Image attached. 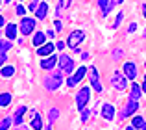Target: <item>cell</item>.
I'll return each mask as SVG.
<instances>
[{"label": "cell", "mask_w": 146, "mask_h": 130, "mask_svg": "<svg viewBox=\"0 0 146 130\" xmlns=\"http://www.w3.org/2000/svg\"><path fill=\"white\" fill-rule=\"evenodd\" d=\"M63 84V71H56L52 74H48L46 78L43 80V86L46 91H56L59 89V86Z\"/></svg>", "instance_id": "cell-1"}, {"label": "cell", "mask_w": 146, "mask_h": 130, "mask_svg": "<svg viewBox=\"0 0 146 130\" xmlns=\"http://www.w3.org/2000/svg\"><path fill=\"white\" fill-rule=\"evenodd\" d=\"M85 39V34L82 32V30H74V32H70L68 34V37H67V45L72 48L74 52H80V43Z\"/></svg>", "instance_id": "cell-2"}, {"label": "cell", "mask_w": 146, "mask_h": 130, "mask_svg": "<svg viewBox=\"0 0 146 130\" xmlns=\"http://www.w3.org/2000/svg\"><path fill=\"white\" fill-rule=\"evenodd\" d=\"M89 99H91V87L89 86L82 87V89L78 91V95H76V108L83 110L87 106V102H89Z\"/></svg>", "instance_id": "cell-3"}, {"label": "cell", "mask_w": 146, "mask_h": 130, "mask_svg": "<svg viewBox=\"0 0 146 130\" xmlns=\"http://www.w3.org/2000/svg\"><path fill=\"white\" fill-rule=\"evenodd\" d=\"M111 86H113L115 89H118V91L126 89V87H128V76L120 74V72H115L113 78H111Z\"/></svg>", "instance_id": "cell-4"}, {"label": "cell", "mask_w": 146, "mask_h": 130, "mask_svg": "<svg viewBox=\"0 0 146 130\" xmlns=\"http://www.w3.org/2000/svg\"><path fill=\"white\" fill-rule=\"evenodd\" d=\"M85 72H87V69H85V67H80V69H76V71H74V74H70V76H68V80H67V86H68V87H74V86H78V84L82 82V78L85 76Z\"/></svg>", "instance_id": "cell-5"}, {"label": "cell", "mask_w": 146, "mask_h": 130, "mask_svg": "<svg viewBox=\"0 0 146 130\" xmlns=\"http://www.w3.org/2000/svg\"><path fill=\"white\" fill-rule=\"evenodd\" d=\"M59 69L63 72H72L74 71V60L67 54H61L59 56Z\"/></svg>", "instance_id": "cell-6"}, {"label": "cell", "mask_w": 146, "mask_h": 130, "mask_svg": "<svg viewBox=\"0 0 146 130\" xmlns=\"http://www.w3.org/2000/svg\"><path fill=\"white\" fill-rule=\"evenodd\" d=\"M35 19H28V17H24L21 21V34L22 36H30V34L33 32V28H35Z\"/></svg>", "instance_id": "cell-7"}, {"label": "cell", "mask_w": 146, "mask_h": 130, "mask_svg": "<svg viewBox=\"0 0 146 130\" xmlns=\"http://www.w3.org/2000/svg\"><path fill=\"white\" fill-rule=\"evenodd\" d=\"M89 80H91V86H93V89L96 91V93H102V84H100V80H98V71H96V67H91V69H89Z\"/></svg>", "instance_id": "cell-8"}, {"label": "cell", "mask_w": 146, "mask_h": 130, "mask_svg": "<svg viewBox=\"0 0 146 130\" xmlns=\"http://www.w3.org/2000/svg\"><path fill=\"white\" fill-rule=\"evenodd\" d=\"M137 108H139V104H137V101H133V99H129V102L124 106V110H122L120 113V119H126V117H129L131 113L137 112Z\"/></svg>", "instance_id": "cell-9"}, {"label": "cell", "mask_w": 146, "mask_h": 130, "mask_svg": "<svg viewBox=\"0 0 146 130\" xmlns=\"http://www.w3.org/2000/svg\"><path fill=\"white\" fill-rule=\"evenodd\" d=\"M56 65H57V56H54V54H50L44 60H41V69H44V71H52Z\"/></svg>", "instance_id": "cell-10"}, {"label": "cell", "mask_w": 146, "mask_h": 130, "mask_svg": "<svg viewBox=\"0 0 146 130\" xmlns=\"http://www.w3.org/2000/svg\"><path fill=\"white\" fill-rule=\"evenodd\" d=\"M124 74L128 76V80H135L137 78V65L133 62H126L124 63Z\"/></svg>", "instance_id": "cell-11"}, {"label": "cell", "mask_w": 146, "mask_h": 130, "mask_svg": "<svg viewBox=\"0 0 146 130\" xmlns=\"http://www.w3.org/2000/svg\"><path fill=\"white\" fill-rule=\"evenodd\" d=\"M141 95H143V87L139 86L137 82H133L131 80V89H129V99H133V101H139Z\"/></svg>", "instance_id": "cell-12"}, {"label": "cell", "mask_w": 146, "mask_h": 130, "mask_svg": "<svg viewBox=\"0 0 146 130\" xmlns=\"http://www.w3.org/2000/svg\"><path fill=\"white\" fill-rule=\"evenodd\" d=\"M54 45L52 43H44V45H41V47H37V54L41 56V58H44V56H50L54 52Z\"/></svg>", "instance_id": "cell-13"}, {"label": "cell", "mask_w": 146, "mask_h": 130, "mask_svg": "<svg viewBox=\"0 0 146 130\" xmlns=\"http://www.w3.org/2000/svg\"><path fill=\"white\" fill-rule=\"evenodd\" d=\"M102 117L107 121H113L115 119V108L111 104H104L102 106Z\"/></svg>", "instance_id": "cell-14"}, {"label": "cell", "mask_w": 146, "mask_h": 130, "mask_svg": "<svg viewBox=\"0 0 146 130\" xmlns=\"http://www.w3.org/2000/svg\"><path fill=\"white\" fill-rule=\"evenodd\" d=\"M6 37L9 41H13L15 37H17V24H15V22H9V24L6 26Z\"/></svg>", "instance_id": "cell-15"}, {"label": "cell", "mask_w": 146, "mask_h": 130, "mask_svg": "<svg viewBox=\"0 0 146 130\" xmlns=\"http://www.w3.org/2000/svg\"><path fill=\"white\" fill-rule=\"evenodd\" d=\"M46 13H48V6H46V2L39 4V6H37V9H35V17L39 19V21H43V19L46 17Z\"/></svg>", "instance_id": "cell-16"}, {"label": "cell", "mask_w": 146, "mask_h": 130, "mask_svg": "<svg viewBox=\"0 0 146 130\" xmlns=\"http://www.w3.org/2000/svg\"><path fill=\"white\" fill-rule=\"evenodd\" d=\"M24 113H26V106H19V110L15 112V117H13V125H22Z\"/></svg>", "instance_id": "cell-17"}, {"label": "cell", "mask_w": 146, "mask_h": 130, "mask_svg": "<svg viewBox=\"0 0 146 130\" xmlns=\"http://www.w3.org/2000/svg\"><path fill=\"white\" fill-rule=\"evenodd\" d=\"M30 127L35 128V130H41V128H43V119H41V115L37 112H33V119H32V123H30Z\"/></svg>", "instance_id": "cell-18"}, {"label": "cell", "mask_w": 146, "mask_h": 130, "mask_svg": "<svg viewBox=\"0 0 146 130\" xmlns=\"http://www.w3.org/2000/svg\"><path fill=\"white\" fill-rule=\"evenodd\" d=\"M0 74H2L4 78H9V76L15 74V67L13 65H2V67H0Z\"/></svg>", "instance_id": "cell-19"}, {"label": "cell", "mask_w": 146, "mask_h": 130, "mask_svg": "<svg viewBox=\"0 0 146 130\" xmlns=\"http://www.w3.org/2000/svg\"><path fill=\"white\" fill-rule=\"evenodd\" d=\"M33 45H35V47H41V45H44V41H46V34L44 32H37L35 36H33Z\"/></svg>", "instance_id": "cell-20"}, {"label": "cell", "mask_w": 146, "mask_h": 130, "mask_svg": "<svg viewBox=\"0 0 146 130\" xmlns=\"http://www.w3.org/2000/svg\"><path fill=\"white\" fill-rule=\"evenodd\" d=\"M143 125H144V121H143V117H133V121H131V125L129 127H126L128 130H133V128H143Z\"/></svg>", "instance_id": "cell-21"}, {"label": "cell", "mask_w": 146, "mask_h": 130, "mask_svg": "<svg viewBox=\"0 0 146 130\" xmlns=\"http://www.w3.org/2000/svg\"><path fill=\"white\" fill-rule=\"evenodd\" d=\"M57 117H59V110H56V108H52L50 110V113H48V119H50V125L46 128H52V125H54V121L57 119Z\"/></svg>", "instance_id": "cell-22"}, {"label": "cell", "mask_w": 146, "mask_h": 130, "mask_svg": "<svg viewBox=\"0 0 146 130\" xmlns=\"http://www.w3.org/2000/svg\"><path fill=\"white\" fill-rule=\"evenodd\" d=\"M9 102H11V95L9 93H0V106H2V108L7 106Z\"/></svg>", "instance_id": "cell-23"}, {"label": "cell", "mask_w": 146, "mask_h": 130, "mask_svg": "<svg viewBox=\"0 0 146 130\" xmlns=\"http://www.w3.org/2000/svg\"><path fill=\"white\" fill-rule=\"evenodd\" d=\"M9 48H11V41L9 39H7V41H2V39H0V54H6Z\"/></svg>", "instance_id": "cell-24"}, {"label": "cell", "mask_w": 146, "mask_h": 130, "mask_svg": "<svg viewBox=\"0 0 146 130\" xmlns=\"http://www.w3.org/2000/svg\"><path fill=\"white\" fill-rule=\"evenodd\" d=\"M113 7H115V0H109V4H107V6H106V7L102 9V17H106V15L109 13V11L113 9Z\"/></svg>", "instance_id": "cell-25"}, {"label": "cell", "mask_w": 146, "mask_h": 130, "mask_svg": "<svg viewBox=\"0 0 146 130\" xmlns=\"http://www.w3.org/2000/svg\"><path fill=\"white\" fill-rule=\"evenodd\" d=\"M13 123V119H9V117H7V119H4L2 123H0V130H6V128H9V125Z\"/></svg>", "instance_id": "cell-26"}, {"label": "cell", "mask_w": 146, "mask_h": 130, "mask_svg": "<svg viewBox=\"0 0 146 130\" xmlns=\"http://www.w3.org/2000/svg\"><path fill=\"white\" fill-rule=\"evenodd\" d=\"M80 112H82V123H87V119H89V110L87 108H83V110H80Z\"/></svg>", "instance_id": "cell-27"}, {"label": "cell", "mask_w": 146, "mask_h": 130, "mask_svg": "<svg viewBox=\"0 0 146 130\" xmlns=\"http://www.w3.org/2000/svg\"><path fill=\"white\" fill-rule=\"evenodd\" d=\"M122 19H124V13H118V15H117V19H115V24H113V28H118V26H120Z\"/></svg>", "instance_id": "cell-28"}, {"label": "cell", "mask_w": 146, "mask_h": 130, "mask_svg": "<svg viewBox=\"0 0 146 130\" xmlns=\"http://www.w3.org/2000/svg\"><path fill=\"white\" fill-rule=\"evenodd\" d=\"M54 28H56V32H61V28H63V26H61V21H59V19H56V21H54Z\"/></svg>", "instance_id": "cell-29"}, {"label": "cell", "mask_w": 146, "mask_h": 130, "mask_svg": "<svg viewBox=\"0 0 146 130\" xmlns=\"http://www.w3.org/2000/svg\"><path fill=\"white\" fill-rule=\"evenodd\" d=\"M17 13H19V15H21V17H22V15H24V13H26V7H24V6H22V4H19V6H17Z\"/></svg>", "instance_id": "cell-30"}, {"label": "cell", "mask_w": 146, "mask_h": 130, "mask_svg": "<svg viewBox=\"0 0 146 130\" xmlns=\"http://www.w3.org/2000/svg\"><path fill=\"white\" fill-rule=\"evenodd\" d=\"M113 58H115V60L122 58V50H120V48H117V50H113Z\"/></svg>", "instance_id": "cell-31"}, {"label": "cell", "mask_w": 146, "mask_h": 130, "mask_svg": "<svg viewBox=\"0 0 146 130\" xmlns=\"http://www.w3.org/2000/svg\"><path fill=\"white\" fill-rule=\"evenodd\" d=\"M37 6H39V2H37V0H33V2L30 4V7H28V9H30V11H35V9H37Z\"/></svg>", "instance_id": "cell-32"}, {"label": "cell", "mask_w": 146, "mask_h": 130, "mask_svg": "<svg viewBox=\"0 0 146 130\" xmlns=\"http://www.w3.org/2000/svg\"><path fill=\"white\" fill-rule=\"evenodd\" d=\"M107 4H109V0H98V7H100V9H104Z\"/></svg>", "instance_id": "cell-33"}, {"label": "cell", "mask_w": 146, "mask_h": 130, "mask_svg": "<svg viewBox=\"0 0 146 130\" xmlns=\"http://www.w3.org/2000/svg\"><path fill=\"white\" fill-rule=\"evenodd\" d=\"M135 30H137V24H135V22H131V24L128 26V32H129V34H133Z\"/></svg>", "instance_id": "cell-34"}, {"label": "cell", "mask_w": 146, "mask_h": 130, "mask_svg": "<svg viewBox=\"0 0 146 130\" xmlns=\"http://www.w3.org/2000/svg\"><path fill=\"white\" fill-rule=\"evenodd\" d=\"M6 60H7V56H6V54H0V67L6 63Z\"/></svg>", "instance_id": "cell-35"}, {"label": "cell", "mask_w": 146, "mask_h": 130, "mask_svg": "<svg viewBox=\"0 0 146 130\" xmlns=\"http://www.w3.org/2000/svg\"><path fill=\"white\" fill-rule=\"evenodd\" d=\"M65 45H67V43H63V41H57V50H63Z\"/></svg>", "instance_id": "cell-36"}, {"label": "cell", "mask_w": 146, "mask_h": 130, "mask_svg": "<svg viewBox=\"0 0 146 130\" xmlns=\"http://www.w3.org/2000/svg\"><path fill=\"white\" fill-rule=\"evenodd\" d=\"M141 87H143V91L146 93V72H144V80H143V86H141Z\"/></svg>", "instance_id": "cell-37"}, {"label": "cell", "mask_w": 146, "mask_h": 130, "mask_svg": "<svg viewBox=\"0 0 146 130\" xmlns=\"http://www.w3.org/2000/svg\"><path fill=\"white\" fill-rule=\"evenodd\" d=\"M4 22H6V19H4L2 15H0V26H4Z\"/></svg>", "instance_id": "cell-38"}, {"label": "cell", "mask_w": 146, "mask_h": 130, "mask_svg": "<svg viewBox=\"0 0 146 130\" xmlns=\"http://www.w3.org/2000/svg\"><path fill=\"white\" fill-rule=\"evenodd\" d=\"M143 15H144V19H146V6H143Z\"/></svg>", "instance_id": "cell-39"}, {"label": "cell", "mask_w": 146, "mask_h": 130, "mask_svg": "<svg viewBox=\"0 0 146 130\" xmlns=\"http://www.w3.org/2000/svg\"><path fill=\"white\" fill-rule=\"evenodd\" d=\"M143 128H144V130H146V123H144V125H143Z\"/></svg>", "instance_id": "cell-40"}, {"label": "cell", "mask_w": 146, "mask_h": 130, "mask_svg": "<svg viewBox=\"0 0 146 130\" xmlns=\"http://www.w3.org/2000/svg\"><path fill=\"white\" fill-rule=\"evenodd\" d=\"M4 2H11V0H4Z\"/></svg>", "instance_id": "cell-41"}, {"label": "cell", "mask_w": 146, "mask_h": 130, "mask_svg": "<svg viewBox=\"0 0 146 130\" xmlns=\"http://www.w3.org/2000/svg\"><path fill=\"white\" fill-rule=\"evenodd\" d=\"M144 37H146V30H144Z\"/></svg>", "instance_id": "cell-42"}, {"label": "cell", "mask_w": 146, "mask_h": 130, "mask_svg": "<svg viewBox=\"0 0 146 130\" xmlns=\"http://www.w3.org/2000/svg\"><path fill=\"white\" fill-rule=\"evenodd\" d=\"M0 6H2V0H0Z\"/></svg>", "instance_id": "cell-43"}, {"label": "cell", "mask_w": 146, "mask_h": 130, "mask_svg": "<svg viewBox=\"0 0 146 130\" xmlns=\"http://www.w3.org/2000/svg\"><path fill=\"white\" fill-rule=\"evenodd\" d=\"M118 2H122V0H118Z\"/></svg>", "instance_id": "cell-44"}]
</instances>
